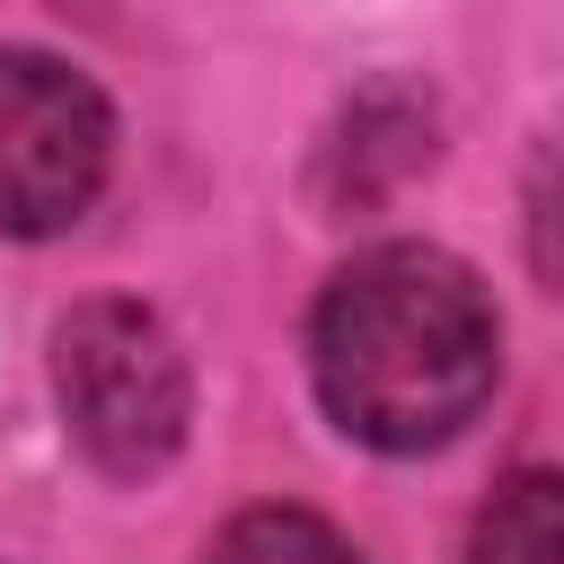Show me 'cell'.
Wrapping results in <instances>:
<instances>
[{
	"label": "cell",
	"mask_w": 564,
	"mask_h": 564,
	"mask_svg": "<svg viewBox=\"0 0 564 564\" xmlns=\"http://www.w3.org/2000/svg\"><path fill=\"white\" fill-rule=\"evenodd\" d=\"M476 564H564V485L546 467H520L485 520H476Z\"/></svg>",
	"instance_id": "cell-4"
},
{
	"label": "cell",
	"mask_w": 564,
	"mask_h": 564,
	"mask_svg": "<svg viewBox=\"0 0 564 564\" xmlns=\"http://www.w3.org/2000/svg\"><path fill=\"white\" fill-rule=\"evenodd\" d=\"M308 370L326 414L370 449L449 441L502 370V326L485 282L441 247H370L352 256L308 326Z\"/></svg>",
	"instance_id": "cell-1"
},
{
	"label": "cell",
	"mask_w": 564,
	"mask_h": 564,
	"mask_svg": "<svg viewBox=\"0 0 564 564\" xmlns=\"http://www.w3.org/2000/svg\"><path fill=\"white\" fill-rule=\"evenodd\" d=\"M203 564H361L317 511H291V502H264V511H238L212 546H203Z\"/></svg>",
	"instance_id": "cell-5"
},
{
	"label": "cell",
	"mask_w": 564,
	"mask_h": 564,
	"mask_svg": "<svg viewBox=\"0 0 564 564\" xmlns=\"http://www.w3.org/2000/svg\"><path fill=\"white\" fill-rule=\"evenodd\" d=\"M115 167V115L106 97L53 62L0 44V238H53L70 229Z\"/></svg>",
	"instance_id": "cell-3"
},
{
	"label": "cell",
	"mask_w": 564,
	"mask_h": 564,
	"mask_svg": "<svg viewBox=\"0 0 564 564\" xmlns=\"http://www.w3.org/2000/svg\"><path fill=\"white\" fill-rule=\"evenodd\" d=\"M53 388H62L70 441L106 476L167 467L185 441V414H194V379H185L176 335L132 300H88L53 326Z\"/></svg>",
	"instance_id": "cell-2"
}]
</instances>
